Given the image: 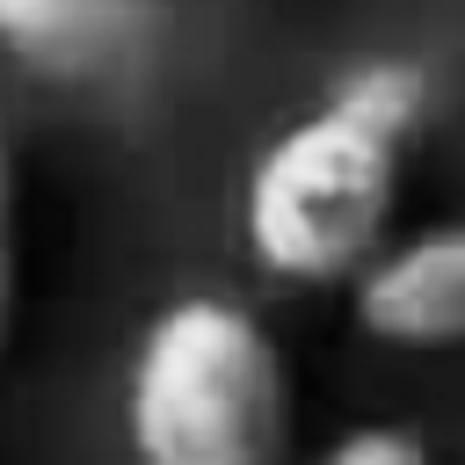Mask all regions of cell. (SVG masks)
<instances>
[{
    "label": "cell",
    "mask_w": 465,
    "mask_h": 465,
    "mask_svg": "<svg viewBox=\"0 0 465 465\" xmlns=\"http://www.w3.org/2000/svg\"><path fill=\"white\" fill-rule=\"evenodd\" d=\"M429 116L414 58H371L334 80L320 109L276 131L240 189V232L276 283H356L385 247L407 138Z\"/></svg>",
    "instance_id": "obj_1"
},
{
    "label": "cell",
    "mask_w": 465,
    "mask_h": 465,
    "mask_svg": "<svg viewBox=\"0 0 465 465\" xmlns=\"http://www.w3.org/2000/svg\"><path fill=\"white\" fill-rule=\"evenodd\" d=\"M138 0H0V44L44 73H94L138 36Z\"/></svg>",
    "instance_id": "obj_4"
},
{
    "label": "cell",
    "mask_w": 465,
    "mask_h": 465,
    "mask_svg": "<svg viewBox=\"0 0 465 465\" xmlns=\"http://www.w3.org/2000/svg\"><path fill=\"white\" fill-rule=\"evenodd\" d=\"M349 312L385 349H458L465 341V225L385 240L349 283Z\"/></svg>",
    "instance_id": "obj_3"
},
{
    "label": "cell",
    "mask_w": 465,
    "mask_h": 465,
    "mask_svg": "<svg viewBox=\"0 0 465 465\" xmlns=\"http://www.w3.org/2000/svg\"><path fill=\"white\" fill-rule=\"evenodd\" d=\"M7 312H15V160L0 124V349H7Z\"/></svg>",
    "instance_id": "obj_6"
},
{
    "label": "cell",
    "mask_w": 465,
    "mask_h": 465,
    "mask_svg": "<svg viewBox=\"0 0 465 465\" xmlns=\"http://www.w3.org/2000/svg\"><path fill=\"white\" fill-rule=\"evenodd\" d=\"M124 436L138 465H283L291 378L276 334L232 298H174L131 349Z\"/></svg>",
    "instance_id": "obj_2"
},
{
    "label": "cell",
    "mask_w": 465,
    "mask_h": 465,
    "mask_svg": "<svg viewBox=\"0 0 465 465\" xmlns=\"http://www.w3.org/2000/svg\"><path fill=\"white\" fill-rule=\"evenodd\" d=\"M312 465H436V450L414 429H400V421H363V429L334 436Z\"/></svg>",
    "instance_id": "obj_5"
}]
</instances>
